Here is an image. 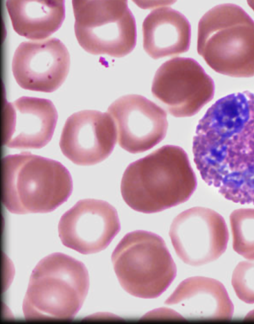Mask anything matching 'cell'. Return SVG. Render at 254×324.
Segmentation results:
<instances>
[{"label":"cell","instance_id":"obj_5","mask_svg":"<svg viewBox=\"0 0 254 324\" xmlns=\"http://www.w3.org/2000/svg\"><path fill=\"white\" fill-rule=\"evenodd\" d=\"M197 51L219 74L254 76V20L235 4L213 7L198 22Z\"/></svg>","mask_w":254,"mask_h":324},{"label":"cell","instance_id":"obj_3","mask_svg":"<svg viewBox=\"0 0 254 324\" xmlns=\"http://www.w3.org/2000/svg\"><path fill=\"white\" fill-rule=\"evenodd\" d=\"M1 188L2 203L10 213H45L67 200L72 181L60 162L22 152L2 158Z\"/></svg>","mask_w":254,"mask_h":324},{"label":"cell","instance_id":"obj_1","mask_svg":"<svg viewBox=\"0 0 254 324\" xmlns=\"http://www.w3.org/2000/svg\"><path fill=\"white\" fill-rule=\"evenodd\" d=\"M203 180L235 203L254 205V93L225 96L200 119L192 141Z\"/></svg>","mask_w":254,"mask_h":324},{"label":"cell","instance_id":"obj_8","mask_svg":"<svg viewBox=\"0 0 254 324\" xmlns=\"http://www.w3.org/2000/svg\"><path fill=\"white\" fill-rule=\"evenodd\" d=\"M212 79L194 59L176 57L162 64L156 71L151 92L176 117L196 114L213 98Z\"/></svg>","mask_w":254,"mask_h":324},{"label":"cell","instance_id":"obj_6","mask_svg":"<svg viewBox=\"0 0 254 324\" xmlns=\"http://www.w3.org/2000/svg\"><path fill=\"white\" fill-rule=\"evenodd\" d=\"M111 260L123 289L140 298L158 297L177 274L176 264L163 238L146 231L127 234L114 249Z\"/></svg>","mask_w":254,"mask_h":324},{"label":"cell","instance_id":"obj_13","mask_svg":"<svg viewBox=\"0 0 254 324\" xmlns=\"http://www.w3.org/2000/svg\"><path fill=\"white\" fill-rule=\"evenodd\" d=\"M116 140V127L108 112L84 110L67 118L59 145L63 155L73 163L91 165L107 158Z\"/></svg>","mask_w":254,"mask_h":324},{"label":"cell","instance_id":"obj_20","mask_svg":"<svg viewBox=\"0 0 254 324\" xmlns=\"http://www.w3.org/2000/svg\"><path fill=\"white\" fill-rule=\"evenodd\" d=\"M247 320H254V310L248 313L245 317Z\"/></svg>","mask_w":254,"mask_h":324},{"label":"cell","instance_id":"obj_11","mask_svg":"<svg viewBox=\"0 0 254 324\" xmlns=\"http://www.w3.org/2000/svg\"><path fill=\"white\" fill-rule=\"evenodd\" d=\"M107 112L115 123L120 146L130 153L149 150L166 136V111L143 96H122L109 106Z\"/></svg>","mask_w":254,"mask_h":324},{"label":"cell","instance_id":"obj_12","mask_svg":"<svg viewBox=\"0 0 254 324\" xmlns=\"http://www.w3.org/2000/svg\"><path fill=\"white\" fill-rule=\"evenodd\" d=\"M70 56L56 38L22 42L12 58V71L22 88L52 92L64 82L69 69Z\"/></svg>","mask_w":254,"mask_h":324},{"label":"cell","instance_id":"obj_17","mask_svg":"<svg viewBox=\"0 0 254 324\" xmlns=\"http://www.w3.org/2000/svg\"><path fill=\"white\" fill-rule=\"evenodd\" d=\"M6 6L14 30L31 40L49 37L60 28L65 18L63 0H8Z\"/></svg>","mask_w":254,"mask_h":324},{"label":"cell","instance_id":"obj_19","mask_svg":"<svg viewBox=\"0 0 254 324\" xmlns=\"http://www.w3.org/2000/svg\"><path fill=\"white\" fill-rule=\"evenodd\" d=\"M231 283L239 299L254 304V261L240 262L233 272Z\"/></svg>","mask_w":254,"mask_h":324},{"label":"cell","instance_id":"obj_10","mask_svg":"<svg viewBox=\"0 0 254 324\" xmlns=\"http://www.w3.org/2000/svg\"><path fill=\"white\" fill-rule=\"evenodd\" d=\"M121 229L115 208L95 199L78 201L61 217L58 225L62 243L81 254L105 249Z\"/></svg>","mask_w":254,"mask_h":324},{"label":"cell","instance_id":"obj_14","mask_svg":"<svg viewBox=\"0 0 254 324\" xmlns=\"http://www.w3.org/2000/svg\"><path fill=\"white\" fill-rule=\"evenodd\" d=\"M58 120L53 102L47 99L22 96L4 103L2 143L15 149H40L51 140Z\"/></svg>","mask_w":254,"mask_h":324},{"label":"cell","instance_id":"obj_16","mask_svg":"<svg viewBox=\"0 0 254 324\" xmlns=\"http://www.w3.org/2000/svg\"><path fill=\"white\" fill-rule=\"evenodd\" d=\"M142 30L143 49L154 59L177 55L190 48V24L184 15L170 7L151 10Z\"/></svg>","mask_w":254,"mask_h":324},{"label":"cell","instance_id":"obj_18","mask_svg":"<svg viewBox=\"0 0 254 324\" xmlns=\"http://www.w3.org/2000/svg\"><path fill=\"white\" fill-rule=\"evenodd\" d=\"M234 250L249 260H254V208H240L230 215Z\"/></svg>","mask_w":254,"mask_h":324},{"label":"cell","instance_id":"obj_9","mask_svg":"<svg viewBox=\"0 0 254 324\" xmlns=\"http://www.w3.org/2000/svg\"><path fill=\"white\" fill-rule=\"evenodd\" d=\"M169 236L178 256L192 266L217 259L225 251L229 240L228 228L222 216L200 206L179 214L171 224Z\"/></svg>","mask_w":254,"mask_h":324},{"label":"cell","instance_id":"obj_4","mask_svg":"<svg viewBox=\"0 0 254 324\" xmlns=\"http://www.w3.org/2000/svg\"><path fill=\"white\" fill-rule=\"evenodd\" d=\"M89 278L80 261L61 252L51 253L33 269L23 299L26 320L73 319L87 294Z\"/></svg>","mask_w":254,"mask_h":324},{"label":"cell","instance_id":"obj_2","mask_svg":"<svg viewBox=\"0 0 254 324\" xmlns=\"http://www.w3.org/2000/svg\"><path fill=\"white\" fill-rule=\"evenodd\" d=\"M196 187L187 153L179 146L167 145L127 166L121 192L130 208L151 214L186 202Z\"/></svg>","mask_w":254,"mask_h":324},{"label":"cell","instance_id":"obj_7","mask_svg":"<svg viewBox=\"0 0 254 324\" xmlns=\"http://www.w3.org/2000/svg\"><path fill=\"white\" fill-rule=\"evenodd\" d=\"M74 32L80 46L93 55L120 58L136 43L134 17L125 0H74Z\"/></svg>","mask_w":254,"mask_h":324},{"label":"cell","instance_id":"obj_21","mask_svg":"<svg viewBox=\"0 0 254 324\" xmlns=\"http://www.w3.org/2000/svg\"><path fill=\"white\" fill-rule=\"evenodd\" d=\"M248 3L254 10V0H248Z\"/></svg>","mask_w":254,"mask_h":324},{"label":"cell","instance_id":"obj_15","mask_svg":"<svg viewBox=\"0 0 254 324\" xmlns=\"http://www.w3.org/2000/svg\"><path fill=\"white\" fill-rule=\"evenodd\" d=\"M165 304L190 320H230L234 308L224 285L214 278L193 276L182 281Z\"/></svg>","mask_w":254,"mask_h":324}]
</instances>
